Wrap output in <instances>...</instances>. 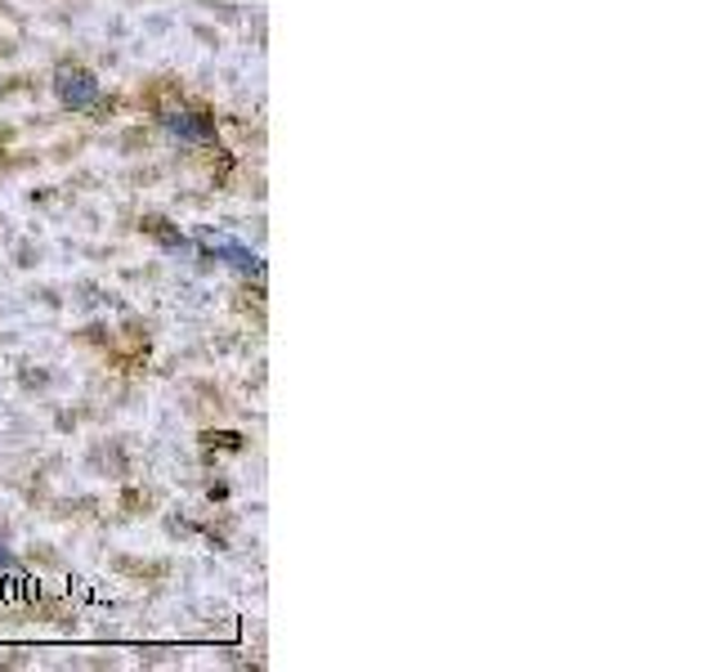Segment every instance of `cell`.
Here are the masks:
<instances>
[{
  "instance_id": "cell-1",
  "label": "cell",
  "mask_w": 716,
  "mask_h": 672,
  "mask_svg": "<svg viewBox=\"0 0 716 672\" xmlns=\"http://www.w3.org/2000/svg\"><path fill=\"white\" fill-rule=\"evenodd\" d=\"M50 86H54V99L72 112H90L99 99H103V82L86 63H59L50 72Z\"/></svg>"
},
{
  "instance_id": "cell-2",
  "label": "cell",
  "mask_w": 716,
  "mask_h": 672,
  "mask_svg": "<svg viewBox=\"0 0 716 672\" xmlns=\"http://www.w3.org/2000/svg\"><path fill=\"white\" fill-rule=\"evenodd\" d=\"M162 126L184 139V144H211L215 139V117L206 108H193V103H171V108H158Z\"/></svg>"
},
{
  "instance_id": "cell-3",
  "label": "cell",
  "mask_w": 716,
  "mask_h": 672,
  "mask_svg": "<svg viewBox=\"0 0 716 672\" xmlns=\"http://www.w3.org/2000/svg\"><path fill=\"white\" fill-rule=\"evenodd\" d=\"M139 229L148 234V238H158L166 251H188L193 242H188L184 234H179V224H171V220H162V215H143L139 220Z\"/></svg>"
}]
</instances>
